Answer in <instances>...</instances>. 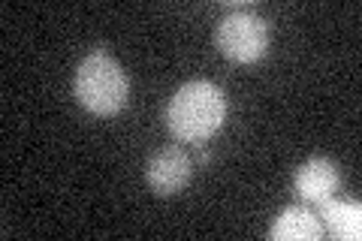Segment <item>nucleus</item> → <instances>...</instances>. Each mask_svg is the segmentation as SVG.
<instances>
[{
	"instance_id": "5",
	"label": "nucleus",
	"mask_w": 362,
	"mask_h": 241,
	"mask_svg": "<svg viewBox=\"0 0 362 241\" xmlns=\"http://www.w3.org/2000/svg\"><path fill=\"white\" fill-rule=\"evenodd\" d=\"M338 184H341V172H338L335 160H329V157H308L296 169V178H293L296 193L308 202L329 199L338 190Z\"/></svg>"
},
{
	"instance_id": "6",
	"label": "nucleus",
	"mask_w": 362,
	"mask_h": 241,
	"mask_svg": "<svg viewBox=\"0 0 362 241\" xmlns=\"http://www.w3.org/2000/svg\"><path fill=\"white\" fill-rule=\"evenodd\" d=\"M320 223L338 241H359L362 238V205L356 199H323L320 202Z\"/></svg>"
},
{
	"instance_id": "2",
	"label": "nucleus",
	"mask_w": 362,
	"mask_h": 241,
	"mask_svg": "<svg viewBox=\"0 0 362 241\" xmlns=\"http://www.w3.org/2000/svg\"><path fill=\"white\" fill-rule=\"evenodd\" d=\"M76 100L90 112L112 118L127 106L130 78L109 52H90L76 70Z\"/></svg>"
},
{
	"instance_id": "7",
	"label": "nucleus",
	"mask_w": 362,
	"mask_h": 241,
	"mask_svg": "<svg viewBox=\"0 0 362 241\" xmlns=\"http://www.w3.org/2000/svg\"><path fill=\"white\" fill-rule=\"evenodd\" d=\"M323 223L320 217L311 214L308 208H302V205H290V208H284L275 223H272L269 229V238L275 241H320L323 238Z\"/></svg>"
},
{
	"instance_id": "3",
	"label": "nucleus",
	"mask_w": 362,
	"mask_h": 241,
	"mask_svg": "<svg viewBox=\"0 0 362 241\" xmlns=\"http://www.w3.org/2000/svg\"><path fill=\"white\" fill-rule=\"evenodd\" d=\"M214 42L223 57L235 64H254L269 52V25L251 6L230 9L214 30Z\"/></svg>"
},
{
	"instance_id": "1",
	"label": "nucleus",
	"mask_w": 362,
	"mask_h": 241,
	"mask_svg": "<svg viewBox=\"0 0 362 241\" xmlns=\"http://www.w3.org/2000/svg\"><path fill=\"white\" fill-rule=\"evenodd\" d=\"M226 121V94L206 78L181 85L166 106V127L178 142H206Z\"/></svg>"
},
{
	"instance_id": "4",
	"label": "nucleus",
	"mask_w": 362,
	"mask_h": 241,
	"mask_svg": "<svg viewBox=\"0 0 362 241\" xmlns=\"http://www.w3.org/2000/svg\"><path fill=\"white\" fill-rule=\"evenodd\" d=\"M194 175V160L181 145H166L160 151H154L145 166V181L157 196H175L190 184Z\"/></svg>"
}]
</instances>
